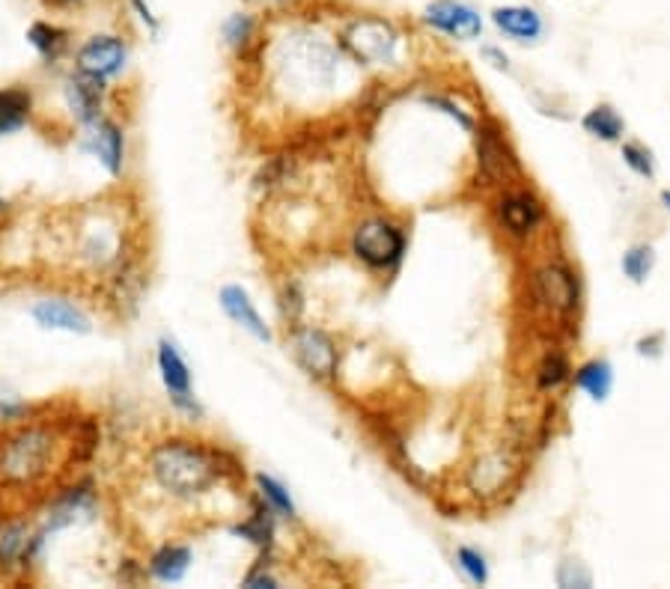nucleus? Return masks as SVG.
<instances>
[{"label": "nucleus", "instance_id": "6ab92c4d", "mask_svg": "<svg viewBox=\"0 0 670 589\" xmlns=\"http://www.w3.org/2000/svg\"><path fill=\"white\" fill-rule=\"evenodd\" d=\"M28 42L39 51L42 60L58 63L60 57L67 54L69 48V30H63L54 21H33L28 30Z\"/></svg>", "mask_w": 670, "mask_h": 589}, {"label": "nucleus", "instance_id": "9b49d317", "mask_svg": "<svg viewBox=\"0 0 670 589\" xmlns=\"http://www.w3.org/2000/svg\"><path fill=\"white\" fill-rule=\"evenodd\" d=\"M491 24L510 37L512 42H539L546 33V21L534 7L525 3H510V7H495L491 10Z\"/></svg>", "mask_w": 670, "mask_h": 589}, {"label": "nucleus", "instance_id": "f257e3e1", "mask_svg": "<svg viewBox=\"0 0 670 589\" xmlns=\"http://www.w3.org/2000/svg\"><path fill=\"white\" fill-rule=\"evenodd\" d=\"M221 449H206L194 440H164L150 453V474L168 495L197 497L224 477Z\"/></svg>", "mask_w": 670, "mask_h": 589}, {"label": "nucleus", "instance_id": "dca6fc26", "mask_svg": "<svg viewBox=\"0 0 670 589\" xmlns=\"http://www.w3.org/2000/svg\"><path fill=\"white\" fill-rule=\"evenodd\" d=\"M90 150L102 167L111 173V176H120L123 173V131L120 125L111 120H99L90 125Z\"/></svg>", "mask_w": 670, "mask_h": 589}, {"label": "nucleus", "instance_id": "39448f33", "mask_svg": "<svg viewBox=\"0 0 670 589\" xmlns=\"http://www.w3.org/2000/svg\"><path fill=\"white\" fill-rule=\"evenodd\" d=\"M129 63V45L116 33H95L75 51V69L84 75H93L99 81L123 75Z\"/></svg>", "mask_w": 670, "mask_h": 589}, {"label": "nucleus", "instance_id": "4468645a", "mask_svg": "<svg viewBox=\"0 0 670 589\" xmlns=\"http://www.w3.org/2000/svg\"><path fill=\"white\" fill-rule=\"evenodd\" d=\"M498 221L510 235H530L542 221V206L530 194H507L498 203Z\"/></svg>", "mask_w": 670, "mask_h": 589}, {"label": "nucleus", "instance_id": "20e7f679", "mask_svg": "<svg viewBox=\"0 0 670 589\" xmlns=\"http://www.w3.org/2000/svg\"><path fill=\"white\" fill-rule=\"evenodd\" d=\"M352 251L361 262H367L369 268L387 272L403 260L406 253V235L397 224H390L385 217H369L352 235Z\"/></svg>", "mask_w": 670, "mask_h": 589}, {"label": "nucleus", "instance_id": "5701e85b", "mask_svg": "<svg viewBox=\"0 0 670 589\" xmlns=\"http://www.w3.org/2000/svg\"><path fill=\"white\" fill-rule=\"evenodd\" d=\"M581 125H585L587 134H593V138H599V141L605 143L620 141L626 129L623 120H620V113L613 111L611 104H599V108H593V111L581 120Z\"/></svg>", "mask_w": 670, "mask_h": 589}, {"label": "nucleus", "instance_id": "2eb2a0df", "mask_svg": "<svg viewBox=\"0 0 670 589\" xmlns=\"http://www.w3.org/2000/svg\"><path fill=\"white\" fill-rule=\"evenodd\" d=\"M37 551V536L24 521H7L0 527V569H21Z\"/></svg>", "mask_w": 670, "mask_h": 589}, {"label": "nucleus", "instance_id": "72a5a7b5", "mask_svg": "<svg viewBox=\"0 0 670 589\" xmlns=\"http://www.w3.org/2000/svg\"><path fill=\"white\" fill-rule=\"evenodd\" d=\"M51 7H58V10H78V7H84L90 0H48Z\"/></svg>", "mask_w": 670, "mask_h": 589}, {"label": "nucleus", "instance_id": "0eeeda50", "mask_svg": "<svg viewBox=\"0 0 670 589\" xmlns=\"http://www.w3.org/2000/svg\"><path fill=\"white\" fill-rule=\"evenodd\" d=\"M424 21L433 30L450 39H477L483 33L480 12L463 3V0H433L424 10Z\"/></svg>", "mask_w": 670, "mask_h": 589}, {"label": "nucleus", "instance_id": "7ed1b4c3", "mask_svg": "<svg viewBox=\"0 0 670 589\" xmlns=\"http://www.w3.org/2000/svg\"><path fill=\"white\" fill-rule=\"evenodd\" d=\"M341 48L364 65H387L399 54V33L378 16H358L341 30Z\"/></svg>", "mask_w": 670, "mask_h": 589}, {"label": "nucleus", "instance_id": "4be33fe9", "mask_svg": "<svg viewBox=\"0 0 670 589\" xmlns=\"http://www.w3.org/2000/svg\"><path fill=\"white\" fill-rule=\"evenodd\" d=\"M30 116V93L10 87V90H0V138L19 131Z\"/></svg>", "mask_w": 670, "mask_h": 589}, {"label": "nucleus", "instance_id": "423d86ee", "mask_svg": "<svg viewBox=\"0 0 670 589\" xmlns=\"http://www.w3.org/2000/svg\"><path fill=\"white\" fill-rule=\"evenodd\" d=\"M293 346V357L298 360L304 373L319 378V382H328L337 373V348H334V339L319 331V327H298L290 339Z\"/></svg>", "mask_w": 670, "mask_h": 589}, {"label": "nucleus", "instance_id": "f03ea898", "mask_svg": "<svg viewBox=\"0 0 670 589\" xmlns=\"http://www.w3.org/2000/svg\"><path fill=\"white\" fill-rule=\"evenodd\" d=\"M63 435L48 423H30L0 440V486L33 488L60 465Z\"/></svg>", "mask_w": 670, "mask_h": 589}, {"label": "nucleus", "instance_id": "c9c22d12", "mask_svg": "<svg viewBox=\"0 0 670 589\" xmlns=\"http://www.w3.org/2000/svg\"><path fill=\"white\" fill-rule=\"evenodd\" d=\"M3 212H7V203H3V200H0V215H3Z\"/></svg>", "mask_w": 670, "mask_h": 589}, {"label": "nucleus", "instance_id": "cd10ccee", "mask_svg": "<svg viewBox=\"0 0 670 589\" xmlns=\"http://www.w3.org/2000/svg\"><path fill=\"white\" fill-rule=\"evenodd\" d=\"M623 161H626V167H632L638 176H643V179L656 176V164H652V155L643 150V146H638V143H626Z\"/></svg>", "mask_w": 670, "mask_h": 589}, {"label": "nucleus", "instance_id": "6e6552de", "mask_svg": "<svg viewBox=\"0 0 670 589\" xmlns=\"http://www.w3.org/2000/svg\"><path fill=\"white\" fill-rule=\"evenodd\" d=\"M159 373L168 393H171V403L176 405L180 412L191 414V417H200L197 399L191 396L189 364L182 360V355L176 352V346H173L171 339H161L159 343Z\"/></svg>", "mask_w": 670, "mask_h": 589}, {"label": "nucleus", "instance_id": "aec40b11", "mask_svg": "<svg viewBox=\"0 0 670 589\" xmlns=\"http://www.w3.org/2000/svg\"><path fill=\"white\" fill-rule=\"evenodd\" d=\"M221 37H224L230 51H236L238 57L247 54L254 48L256 37H260V19H256L254 12H233L221 24Z\"/></svg>", "mask_w": 670, "mask_h": 589}, {"label": "nucleus", "instance_id": "412c9836", "mask_svg": "<svg viewBox=\"0 0 670 589\" xmlns=\"http://www.w3.org/2000/svg\"><path fill=\"white\" fill-rule=\"evenodd\" d=\"M576 384L581 390L596 399V403H605L613 390V369L608 360H590L576 373Z\"/></svg>", "mask_w": 670, "mask_h": 589}, {"label": "nucleus", "instance_id": "f3484780", "mask_svg": "<svg viewBox=\"0 0 670 589\" xmlns=\"http://www.w3.org/2000/svg\"><path fill=\"white\" fill-rule=\"evenodd\" d=\"M191 569V548L185 545H161L150 557V575L161 583H180Z\"/></svg>", "mask_w": 670, "mask_h": 589}, {"label": "nucleus", "instance_id": "b1692460", "mask_svg": "<svg viewBox=\"0 0 670 589\" xmlns=\"http://www.w3.org/2000/svg\"><path fill=\"white\" fill-rule=\"evenodd\" d=\"M238 536H245L247 542L260 545V548H272V539H274V509L268 504H260L254 509V515L247 518V521H242L236 527Z\"/></svg>", "mask_w": 670, "mask_h": 589}, {"label": "nucleus", "instance_id": "2f4dec72", "mask_svg": "<svg viewBox=\"0 0 670 589\" xmlns=\"http://www.w3.org/2000/svg\"><path fill=\"white\" fill-rule=\"evenodd\" d=\"M245 587H277V578H272V575H268V571H254V575H247V580H245Z\"/></svg>", "mask_w": 670, "mask_h": 589}, {"label": "nucleus", "instance_id": "393cba45", "mask_svg": "<svg viewBox=\"0 0 670 589\" xmlns=\"http://www.w3.org/2000/svg\"><path fill=\"white\" fill-rule=\"evenodd\" d=\"M256 486H260V497H263L265 504L272 506L281 518H295L293 497H290V491H286L277 479L265 477V474H256Z\"/></svg>", "mask_w": 670, "mask_h": 589}, {"label": "nucleus", "instance_id": "bb28decb", "mask_svg": "<svg viewBox=\"0 0 670 589\" xmlns=\"http://www.w3.org/2000/svg\"><path fill=\"white\" fill-rule=\"evenodd\" d=\"M456 562H459V569L468 575L471 583L483 587V583H489V566H486V557L480 551H474V548H459L456 551Z\"/></svg>", "mask_w": 670, "mask_h": 589}, {"label": "nucleus", "instance_id": "9d476101", "mask_svg": "<svg viewBox=\"0 0 670 589\" xmlns=\"http://www.w3.org/2000/svg\"><path fill=\"white\" fill-rule=\"evenodd\" d=\"M67 102L72 116L90 129L93 122L102 120L104 81H99V78L93 75H84V72H75V75L67 81Z\"/></svg>", "mask_w": 670, "mask_h": 589}, {"label": "nucleus", "instance_id": "473e14b6", "mask_svg": "<svg viewBox=\"0 0 670 589\" xmlns=\"http://www.w3.org/2000/svg\"><path fill=\"white\" fill-rule=\"evenodd\" d=\"M483 54L489 57V60H495V69H504V72H507V69H510V60H507V54H500L498 48H491V45H486L483 48Z\"/></svg>", "mask_w": 670, "mask_h": 589}, {"label": "nucleus", "instance_id": "c756f323", "mask_svg": "<svg viewBox=\"0 0 670 589\" xmlns=\"http://www.w3.org/2000/svg\"><path fill=\"white\" fill-rule=\"evenodd\" d=\"M567 373H569L567 360H564L560 355H551L546 357V364L539 366V384H542V387H557V384L567 378Z\"/></svg>", "mask_w": 670, "mask_h": 589}, {"label": "nucleus", "instance_id": "c85d7f7f", "mask_svg": "<svg viewBox=\"0 0 670 589\" xmlns=\"http://www.w3.org/2000/svg\"><path fill=\"white\" fill-rule=\"evenodd\" d=\"M557 583H560V587H590L593 578H590V571H587L581 562L567 560L560 566V571H557Z\"/></svg>", "mask_w": 670, "mask_h": 589}, {"label": "nucleus", "instance_id": "f8f14e48", "mask_svg": "<svg viewBox=\"0 0 670 589\" xmlns=\"http://www.w3.org/2000/svg\"><path fill=\"white\" fill-rule=\"evenodd\" d=\"M217 298H221L224 313H227L238 327H245L251 337H256L260 343H272V331L265 327L260 309L254 307V301H251V295H247L242 286H224Z\"/></svg>", "mask_w": 670, "mask_h": 589}, {"label": "nucleus", "instance_id": "a878e982", "mask_svg": "<svg viewBox=\"0 0 670 589\" xmlns=\"http://www.w3.org/2000/svg\"><path fill=\"white\" fill-rule=\"evenodd\" d=\"M652 262H656V253H652L650 244H638L623 256V274L632 283H643L647 274L652 272Z\"/></svg>", "mask_w": 670, "mask_h": 589}, {"label": "nucleus", "instance_id": "a211bd4d", "mask_svg": "<svg viewBox=\"0 0 670 589\" xmlns=\"http://www.w3.org/2000/svg\"><path fill=\"white\" fill-rule=\"evenodd\" d=\"M477 155H480V167L483 173L495 182L510 176V170H516V161H512L510 150L504 146V141L498 138V131L483 129L480 131V146H477Z\"/></svg>", "mask_w": 670, "mask_h": 589}, {"label": "nucleus", "instance_id": "f704fd0d", "mask_svg": "<svg viewBox=\"0 0 670 589\" xmlns=\"http://www.w3.org/2000/svg\"><path fill=\"white\" fill-rule=\"evenodd\" d=\"M661 203H664V209L670 212V191H664V194H661Z\"/></svg>", "mask_w": 670, "mask_h": 589}, {"label": "nucleus", "instance_id": "1a4fd4ad", "mask_svg": "<svg viewBox=\"0 0 670 589\" xmlns=\"http://www.w3.org/2000/svg\"><path fill=\"white\" fill-rule=\"evenodd\" d=\"M534 292L551 313L567 316L578 307V281L564 265H546L534 277Z\"/></svg>", "mask_w": 670, "mask_h": 589}, {"label": "nucleus", "instance_id": "ddd939ff", "mask_svg": "<svg viewBox=\"0 0 670 589\" xmlns=\"http://www.w3.org/2000/svg\"><path fill=\"white\" fill-rule=\"evenodd\" d=\"M33 318L42 327H48V331H67V334H90L93 331L90 316H87L84 309H78L75 304H69V301H39L37 307H33Z\"/></svg>", "mask_w": 670, "mask_h": 589}, {"label": "nucleus", "instance_id": "7c9ffc66", "mask_svg": "<svg viewBox=\"0 0 670 589\" xmlns=\"http://www.w3.org/2000/svg\"><path fill=\"white\" fill-rule=\"evenodd\" d=\"M129 3H132V10L138 12V19H141L146 28L159 30V19H155V12H152V7L146 0H129Z\"/></svg>", "mask_w": 670, "mask_h": 589}]
</instances>
